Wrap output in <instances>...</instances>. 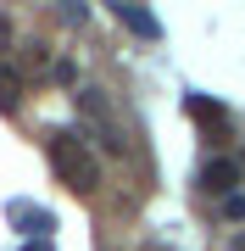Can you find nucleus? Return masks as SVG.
I'll return each mask as SVG.
<instances>
[{
	"instance_id": "nucleus-9",
	"label": "nucleus",
	"mask_w": 245,
	"mask_h": 251,
	"mask_svg": "<svg viewBox=\"0 0 245 251\" xmlns=\"http://www.w3.org/2000/svg\"><path fill=\"white\" fill-rule=\"evenodd\" d=\"M6 39H11V23H6V17H0V50H6Z\"/></svg>"
},
{
	"instance_id": "nucleus-3",
	"label": "nucleus",
	"mask_w": 245,
	"mask_h": 251,
	"mask_svg": "<svg viewBox=\"0 0 245 251\" xmlns=\"http://www.w3.org/2000/svg\"><path fill=\"white\" fill-rule=\"evenodd\" d=\"M200 184L212 190V196H240V162H228V156H218V162H206L200 168Z\"/></svg>"
},
{
	"instance_id": "nucleus-11",
	"label": "nucleus",
	"mask_w": 245,
	"mask_h": 251,
	"mask_svg": "<svg viewBox=\"0 0 245 251\" xmlns=\"http://www.w3.org/2000/svg\"><path fill=\"white\" fill-rule=\"evenodd\" d=\"M228 251H245V234H234V246H228Z\"/></svg>"
},
{
	"instance_id": "nucleus-2",
	"label": "nucleus",
	"mask_w": 245,
	"mask_h": 251,
	"mask_svg": "<svg viewBox=\"0 0 245 251\" xmlns=\"http://www.w3.org/2000/svg\"><path fill=\"white\" fill-rule=\"evenodd\" d=\"M78 112L95 123L100 145H106V151L117 156V151H123V128H117V117H111V100H106V90H78Z\"/></svg>"
},
{
	"instance_id": "nucleus-1",
	"label": "nucleus",
	"mask_w": 245,
	"mask_h": 251,
	"mask_svg": "<svg viewBox=\"0 0 245 251\" xmlns=\"http://www.w3.org/2000/svg\"><path fill=\"white\" fill-rule=\"evenodd\" d=\"M50 168L62 173V184L67 190H78V196H89V190H100V162H95V151L84 145L78 134H50Z\"/></svg>"
},
{
	"instance_id": "nucleus-7",
	"label": "nucleus",
	"mask_w": 245,
	"mask_h": 251,
	"mask_svg": "<svg viewBox=\"0 0 245 251\" xmlns=\"http://www.w3.org/2000/svg\"><path fill=\"white\" fill-rule=\"evenodd\" d=\"M11 218H22V224H28V229H34V234H39V240H45V234L56 229V218H50V212H28V206H22V201H11Z\"/></svg>"
},
{
	"instance_id": "nucleus-8",
	"label": "nucleus",
	"mask_w": 245,
	"mask_h": 251,
	"mask_svg": "<svg viewBox=\"0 0 245 251\" xmlns=\"http://www.w3.org/2000/svg\"><path fill=\"white\" fill-rule=\"evenodd\" d=\"M223 212L234 218V224H245V196H228V201H223Z\"/></svg>"
},
{
	"instance_id": "nucleus-5",
	"label": "nucleus",
	"mask_w": 245,
	"mask_h": 251,
	"mask_svg": "<svg viewBox=\"0 0 245 251\" xmlns=\"http://www.w3.org/2000/svg\"><path fill=\"white\" fill-rule=\"evenodd\" d=\"M117 23L128 28V34H139V39H156V34H162V23H156L145 6H117Z\"/></svg>"
},
{
	"instance_id": "nucleus-6",
	"label": "nucleus",
	"mask_w": 245,
	"mask_h": 251,
	"mask_svg": "<svg viewBox=\"0 0 245 251\" xmlns=\"http://www.w3.org/2000/svg\"><path fill=\"white\" fill-rule=\"evenodd\" d=\"M22 100V73L17 67H0V112H11Z\"/></svg>"
},
{
	"instance_id": "nucleus-4",
	"label": "nucleus",
	"mask_w": 245,
	"mask_h": 251,
	"mask_svg": "<svg viewBox=\"0 0 245 251\" xmlns=\"http://www.w3.org/2000/svg\"><path fill=\"white\" fill-rule=\"evenodd\" d=\"M190 117L206 128V134H218V140L228 134V112L218 106V100H206V95H190Z\"/></svg>"
},
{
	"instance_id": "nucleus-10",
	"label": "nucleus",
	"mask_w": 245,
	"mask_h": 251,
	"mask_svg": "<svg viewBox=\"0 0 245 251\" xmlns=\"http://www.w3.org/2000/svg\"><path fill=\"white\" fill-rule=\"evenodd\" d=\"M22 251H50V240H28V246H22Z\"/></svg>"
}]
</instances>
